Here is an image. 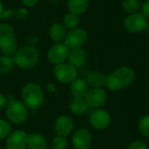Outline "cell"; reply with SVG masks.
I'll return each mask as SVG.
<instances>
[{"instance_id": "1", "label": "cell", "mask_w": 149, "mask_h": 149, "mask_svg": "<svg viewBox=\"0 0 149 149\" xmlns=\"http://www.w3.org/2000/svg\"><path fill=\"white\" fill-rule=\"evenodd\" d=\"M134 79V71L127 66L120 67L106 79V86L111 91H119L130 86Z\"/></svg>"}, {"instance_id": "2", "label": "cell", "mask_w": 149, "mask_h": 149, "mask_svg": "<svg viewBox=\"0 0 149 149\" xmlns=\"http://www.w3.org/2000/svg\"><path fill=\"white\" fill-rule=\"evenodd\" d=\"M22 98L27 107L31 110L38 109L44 103V93L41 87L34 83H28L22 91Z\"/></svg>"}, {"instance_id": "3", "label": "cell", "mask_w": 149, "mask_h": 149, "mask_svg": "<svg viewBox=\"0 0 149 149\" xmlns=\"http://www.w3.org/2000/svg\"><path fill=\"white\" fill-rule=\"evenodd\" d=\"M38 58L39 53L37 48L33 46H24L16 52L13 61L21 69H30L38 63Z\"/></svg>"}, {"instance_id": "4", "label": "cell", "mask_w": 149, "mask_h": 149, "mask_svg": "<svg viewBox=\"0 0 149 149\" xmlns=\"http://www.w3.org/2000/svg\"><path fill=\"white\" fill-rule=\"evenodd\" d=\"M17 41L12 27L6 24H0V51L4 56L16 53Z\"/></svg>"}, {"instance_id": "5", "label": "cell", "mask_w": 149, "mask_h": 149, "mask_svg": "<svg viewBox=\"0 0 149 149\" xmlns=\"http://www.w3.org/2000/svg\"><path fill=\"white\" fill-rule=\"evenodd\" d=\"M6 115L15 124H21L27 119V109L19 101L10 100L6 108Z\"/></svg>"}, {"instance_id": "6", "label": "cell", "mask_w": 149, "mask_h": 149, "mask_svg": "<svg viewBox=\"0 0 149 149\" xmlns=\"http://www.w3.org/2000/svg\"><path fill=\"white\" fill-rule=\"evenodd\" d=\"M54 75L58 81L63 83H70L76 79L77 70L76 67H74L70 63H62L55 66Z\"/></svg>"}, {"instance_id": "7", "label": "cell", "mask_w": 149, "mask_h": 149, "mask_svg": "<svg viewBox=\"0 0 149 149\" xmlns=\"http://www.w3.org/2000/svg\"><path fill=\"white\" fill-rule=\"evenodd\" d=\"M69 47L65 44L58 43L54 45L48 52L47 58L49 61L55 65L62 64L68 58L69 55Z\"/></svg>"}, {"instance_id": "8", "label": "cell", "mask_w": 149, "mask_h": 149, "mask_svg": "<svg viewBox=\"0 0 149 149\" xmlns=\"http://www.w3.org/2000/svg\"><path fill=\"white\" fill-rule=\"evenodd\" d=\"M87 39V33L82 29H74L66 34L65 44L72 49L80 48Z\"/></svg>"}, {"instance_id": "9", "label": "cell", "mask_w": 149, "mask_h": 149, "mask_svg": "<svg viewBox=\"0 0 149 149\" xmlns=\"http://www.w3.org/2000/svg\"><path fill=\"white\" fill-rule=\"evenodd\" d=\"M147 24V17L141 13L131 14L125 20V27L130 32H139L144 30Z\"/></svg>"}, {"instance_id": "10", "label": "cell", "mask_w": 149, "mask_h": 149, "mask_svg": "<svg viewBox=\"0 0 149 149\" xmlns=\"http://www.w3.org/2000/svg\"><path fill=\"white\" fill-rule=\"evenodd\" d=\"M28 145V135L23 131L13 132L7 139V149H24Z\"/></svg>"}, {"instance_id": "11", "label": "cell", "mask_w": 149, "mask_h": 149, "mask_svg": "<svg viewBox=\"0 0 149 149\" xmlns=\"http://www.w3.org/2000/svg\"><path fill=\"white\" fill-rule=\"evenodd\" d=\"M107 100V94L105 91L101 88H93L86 95V101L88 104V107L97 108L102 107Z\"/></svg>"}, {"instance_id": "12", "label": "cell", "mask_w": 149, "mask_h": 149, "mask_svg": "<svg viewBox=\"0 0 149 149\" xmlns=\"http://www.w3.org/2000/svg\"><path fill=\"white\" fill-rule=\"evenodd\" d=\"M90 123L96 129H105L110 124V115L105 110H96L90 116Z\"/></svg>"}, {"instance_id": "13", "label": "cell", "mask_w": 149, "mask_h": 149, "mask_svg": "<svg viewBox=\"0 0 149 149\" xmlns=\"http://www.w3.org/2000/svg\"><path fill=\"white\" fill-rule=\"evenodd\" d=\"M75 149H88L91 144V134L86 129L78 130L72 138Z\"/></svg>"}, {"instance_id": "14", "label": "cell", "mask_w": 149, "mask_h": 149, "mask_svg": "<svg viewBox=\"0 0 149 149\" xmlns=\"http://www.w3.org/2000/svg\"><path fill=\"white\" fill-rule=\"evenodd\" d=\"M73 128L72 120L67 116H60L55 123V131L59 136L65 137L70 134Z\"/></svg>"}, {"instance_id": "15", "label": "cell", "mask_w": 149, "mask_h": 149, "mask_svg": "<svg viewBox=\"0 0 149 149\" xmlns=\"http://www.w3.org/2000/svg\"><path fill=\"white\" fill-rule=\"evenodd\" d=\"M86 55L84 50L81 48H75L72 49L69 52L68 59L71 65H72L74 67H80L82 66L86 62Z\"/></svg>"}, {"instance_id": "16", "label": "cell", "mask_w": 149, "mask_h": 149, "mask_svg": "<svg viewBox=\"0 0 149 149\" xmlns=\"http://www.w3.org/2000/svg\"><path fill=\"white\" fill-rule=\"evenodd\" d=\"M71 90L75 97H84L88 93V83L83 79H75L71 86Z\"/></svg>"}, {"instance_id": "17", "label": "cell", "mask_w": 149, "mask_h": 149, "mask_svg": "<svg viewBox=\"0 0 149 149\" xmlns=\"http://www.w3.org/2000/svg\"><path fill=\"white\" fill-rule=\"evenodd\" d=\"M67 6L72 13L80 15L86 10L88 0H68Z\"/></svg>"}, {"instance_id": "18", "label": "cell", "mask_w": 149, "mask_h": 149, "mask_svg": "<svg viewBox=\"0 0 149 149\" xmlns=\"http://www.w3.org/2000/svg\"><path fill=\"white\" fill-rule=\"evenodd\" d=\"M28 147L30 149H46L47 142L40 134L28 135Z\"/></svg>"}, {"instance_id": "19", "label": "cell", "mask_w": 149, "mask_h": 149, "mask_svg": "<svg viewBox=\"0 0 149 149\" xmlns=\"http://www.w3.org/2000/svg\"><path fill=\"white\" fill-rule=\"evenodd\" d=\"M87 102L80 97H75L70 104V109L75 114H83L87 111Z\"/></svg>"}, {"instance_id": "20", "label": "cell", "mask_w": 149, "mask_h": 149, "mask_svg": "<svg viewBox=\"0 0 149 149\" xmlns=\"http://www.w3.org/2000/svg\"><path fill=\"white\" fill-rule=\"evenodd\" d=\"M50 36L57 42L62 41L66 36L65 26L60 24H53L50 28Z\"/></svg>"}, {"instance_id": "21", "label": "cell", "mask_w": 149, "mask_h": 149, "mask_svg": "<svg viewBox=\"0 0 149 149\" xmlns=\"http://www.w3.org/2000/svg\"><path fill=\"white\" fill-rule=\"evenodd\" d=\"M106 79L107 77L104 74L94 72H91L90 74H88L87 83L90 86H93L94 88H100V86L106 84Z\"/></svg>"}, {"instance_id": "22", "label": "cell", "mask_w": 149, "mask_h": 149, "mask_svg": "<svg viewBox=\"0 0 149 149\" xmlns=\"http://www.w3.org/2000/svg\"><path fill=\"white\" fill-rule=\"evenodd\" d=\"M79 24V17L74 13L66 14L64 17V26L69 30H74Z\"/></svg>"}, {"instance_id": "23", "label": "cell", "mask_w": 149, "mask_h": 149, "mask_svg": "<svg viewBox=\"0 0 149 149\" xmlns=\"http://www.w3.org/2000/svg\"><path fill=\"white\" fill-rule=\"evenodd\" d=\"M14 67V61L9 56L0 57V73L10 72Z\"/></svg>"}, {"instance_id": "24", "label": "cell", "mask_w": 149, "mask_h": 149, "mask_svg": "<svg viewBox=\"0 0 149 149\" xmlns=\"http://www.w3.org/2000/svg\"><path fill=\"white\" fill-rule=\"evenodd\" d=\"M122 7L127 12L134 14L141 9V3L139 0H124Z\"/></svg>"}, {"instance_id": "25", "label": "cell", "mask_w": 149, "mask_h": 149, "mask_svg": "<svg viewBox=\"0 0 149 149\" xmlns=\"http://www.w3.org/2000/svg\"><path fill=\"white\" fill-rule=\"evenodd\" d=\"M52 146L53 149H65L67 147V141L63 136H56L53 138Z\"/></svg>"}, {"instance_id": "26", "label": "cell", "mask_w": 149, "mask_h": 149, "mask_svg": "<svg viewBox=\"0 0 149 149\" xmlns=\"http://www.w3.org/2000/svg\"><path fill=\"white\" fill-rule=\"evenodd\" d=\"M10 132V124L7 121H5L4 120L0 119V140H3L5 137H7V135H9Z\"/></svg>"}, {"instance_id": "27", "label": "cell", "mask_w": 149, "mask_h": 149, "mask_svg": "<svg viewBox=\"0 0 149 149\" xmlns=\"http://www.w3.org/2000/svg\"><path fill=\"white\" fill-rule=\"evenodd\" d=\"M139 128L143 135L149 137V116H145L141 120Z\"/></svg>"}, {"instance_id": "28", "label": "cell", "mask_w": 149, "mask_h": 149, "mask_svg": "<svg viewBox=\"0 0 149 149\" xmlns=\"http://www.w3.org/2000/svg\"><path fill=\"white\" fill-rule=\"evenodd\" d=\"M128 149H148V146L141 141H134L133 142L130 146Z\"/></svg>"}, {"instance_id": "29", "label": "cell", "mask_w": 149, "mask_h": 149, "mask_svg": "<svg viewBox=\"0 0 149 149\" xmlns=\"http://www.w3.org/2000/svg\"><path fill=\"white\" fill-rule=\"evenodd\" d=\"M142 14L146 17H149V0H147L142 5Z\"/></svg>"}, {"instance_id": "30", "label": "cell", "mask_w": 149, "mask_h": 149, "mask_svg": "<svg viewBox=\"0 0 149 149\" xmlns=\"http://www.w3.org/2000/svg\"><path fill=\"white\" fill-rule=\"evenodd\" d=\"M21 2L24 5L31 7V6H33L34 4H36L38 0H21Z\"/></svg>"}, {"instance_id": "31", "label": "cell", "mask_w": 149, "mask_h": 149, "mask_svg": "<svg viewBox=\"0 0 149 149\" xmlns=\"http://www.w3.org/2000/svg\"><path fill=\"white\" fill-rule=\"evenodd\" d=\"M6 106V99L3 94L0 93V110H2Z\"/></svg>"}, {"instance_id": "32", "label": "cell", "mask_w": 149, "mask_h": 149, "mask_svg": "<svg viewBox=\"0 0 149 149\" xmlns=\"http://www.w3.org/2000/svg\"><path fill=\"white\" fill-rule=\"evenodd\" d=\"M47 90L51 91V92H55L56 91V87L53 84H48L47 85Z\"/></svg>"}]
</instances>
